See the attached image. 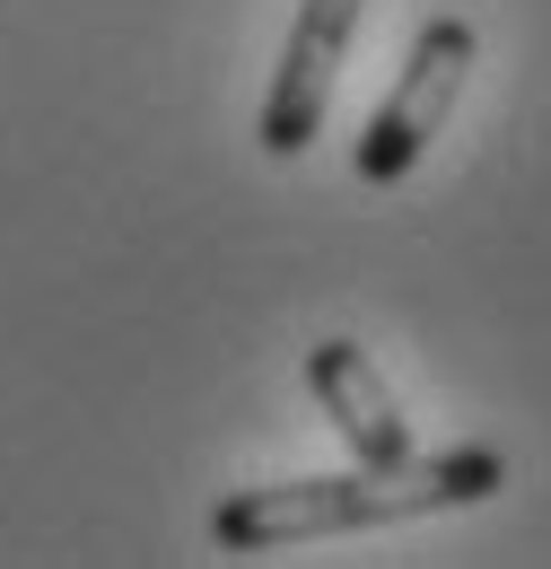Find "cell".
Instances as JSON below:
<instances>
[{
    "label": "cell",
    "mask_w": 551,
    "mask_h": 569,
    "mask_svg": "<svg viewBox=\"0 0 551 569\" xmlns=\"http://www.w3.org/2000/svg\"><path fill=\"white\" fill-rule=\"evenodd\" d=\"M508 482L499 447H447V456H403V465H359V473H315V482H263V491L219 499L210 543L219 552H289L324 535H368V526H412L438 508H473Z\"/></svg>",
    "instance_id": "obj_1"
},
{
    "label": "cell",
    "mask_w": 551,
    "mask_h": 569,
    "mask_svg": "<svg viewBox=\"0 0 551 569\" xmlns=\"http://www.w3.org/2000/svg\"><path fill=\"white\" fill-rule=\"evenodd\" d=\"M482 62V36L464 27V18H429L412 36V62L394 79V97L377 106V123L359 132V184H403L420 167V149L438 141V123L455 114V97H464V79Z\"/></svg>",
    "instance_id": "obj_2"
},
{
    "label": "cell",
    "mask_w": 551,
    "mask_h": 569,
    "mask_svg": "<svg viewBox=\"0 0 551 569\" xmlns=\"http://www.w3.org/2000/svg\"><path fill=\"white\" fill-rule=\"evenodd\" d=\"M368 0H298V27L272 62V97H263V149L298 158V149L324 132V106H333V79L350 62V36H359Z\"/></svg>",
    "instance_id": "obj_3"
},
{
    "label": "cell",
    "mask_w": 551,
    "mask_h": 569,
    "mask_svg": "<svg viewBox=\"0 0 551 569\" xmlns=\"http://www.w3.org/2000/svg\"><path fill=\"white\" fill-rule=\"evenodd\" d=\"M307 386H315L324 421L342 429V447L359 465H403V456H412V421L394 412L377 359L359 351V342H315V351H307Z\"/></svg>",
    "instance_id": "obj_4"
}]
</instances>
